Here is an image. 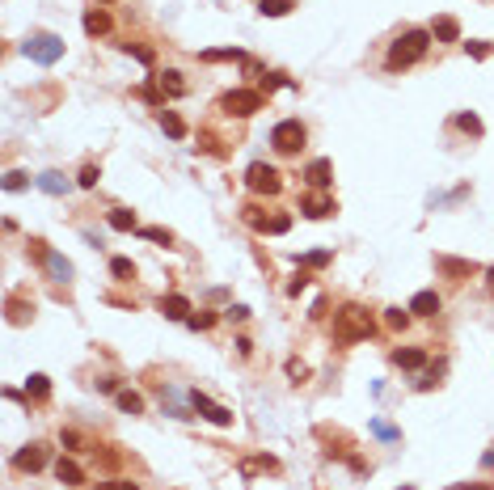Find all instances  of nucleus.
Returning <instances> with one entry per match:
<instances>
[{
  "label": "nucleus",
  "mask_w": 494,
  "mask_h": 490,
  "mask_svg": "<svg viewBox=\"0 0 494 490\" xmlns=\"http://www.w3.org/2000/svg\"><path fill=\"white\" fill-rule=\"evenodd\" d=\"M47 393H51V381H47L42 372H34V376L25 381V398H34V402H47Z\"/></svg>",
  "instance_id": "nucleus-21"
},
{
  "label": "nucleus",
  "mask_w": 494,
  "mask_h": 490,
  "mask_svg": "<svg viewBox=\"0 0 494 490\" xmlns=\"http://www.w3.org/2000/svg\"><path fill=\"white\" fill-rule=\"evenodd\" d=\"M452 123H457L461 131H469V135H482V118H478V114H457Z\"/></svg>",
  "instance_id": "nucleus-28"
},
{
  "label": "nucleus",
  "mask_w": 494,
  "mask_h": 490,
  "mask_svg": "<svg viewBox=\"0 0 494 490\" xmlns=\"http://www.w3.org/2000/svg\"><path fill=\"white\" fill-rule=\"evenodd\" d=\"M220 106H224L228 114H237V118H249V114L262 110V93H258V89H233V93H224Z\"/></svg>",
  "instance_id": "nucleus-6"
},
{
  "label": "nucleus",
  "mask_w": 494,
  "mask_h": 490,
  "mask_svg": "<svg viewBox=\"0 0 494 490\" xmlns=\"http://www.w3.org/2000/svg\"><path fill=\"white\" fill-rule=\"evenodd\" d=\"M97 490H140L135 482H127V478H118V482H101Z\"/></svg>",
  "instance_id": "nucleus-41"
},
{
  "label": "nucleus",
  "mask_w": 494,
  "mask_h": 490,
  "mask_svg": "<svg viewBox=\"0 0 494 490\" xmlns=\"http://www.w3.org/2000/svg\"><path fill=\"white\" fill-rule=\"evenodd\" d=\"M486 288H490V296H494V267L486 271Z\"/></svg>",
  "instance_id": "nucleus-47"
},
{
  "label": "nucleus",
  "mask_w": 494,
  "mask_h": 490,
  "mask_svg": "<svg viewBox=\"0 0 494 490\" xmlns=\"http://www.w3.org/2000/svg\"><path fill=\"white\" fill-rule=\"evenodd\" d=\"M21 186H25V173H21V169H13V173L4 178V190H21Z\"/></svg>",
  "instance_id": "nucleus-38"
},
{
  "label": "nucleus",
  "mask_w": 494,
  "mask_h": 490,
  "mask_svg": "<svg viewBox=\"0 0 494 490\" xmlns=\"http://www.w3.org/2000/svg\"><path fill=\"white\" fill-rule=\"evenodd\" d=\"M85 34H89V38L110 34V13H106V8H89V13H85Z\"/></svg>",
  "instance_id": "nucleus-16"
},
{
  "label": "nucleus",
  "mask_w": 494,
  "mask_h": 490,
  "mask_svg": "<svg viewBox=\"0 0 494 490\" xmlns=\"http://www.w3.org/2000/svg\"><path fill=\"white\" fill-rule=\"evenodd\" d=\"M97 4H106V0H97Z\"/></svg>",
  "instance_id": "nucleus-50"
},
{
  "label": "nucleus",
  "mask_w": 494,
  "mask_h": 490,
  "mask_svg": "<svg viewBox=\"0 0 494 490\" xmlns=\"http://www.w3.org/2000/svg\"><path fill=\"white\" fill-rule=\"evenodd\" d=\"M42 262H47V271H51V275H55L59 283H68V279H72V262H68L63 254H55V250H47V258H42Z\"/></svg>",
  "instance_id": "nucleus-17"
},
{
  "label": "nucleus",
  "mask_w": 494,
  "mask_h": 490,
  "mask_svg": "<svg viewBox=\"0 0 494 490\" xmlns=\"http://www.w3.org/2000/svg\"><path fill=\"white\" fill-rule=\"evenodd\" d=\"M469 55H474V59H486V55H490V42H469Z\"/></svg>",
  "instance_id": "nucleus-42"
},
{
  "label": "nucleus",
  "mask_w": 494,
  "mask_h": 490,
  "mask_svg": "<svg viewBox=\"0 0 494 490\" xmlns=\"http://www.w3.org/2000/svg\"><path fill=\"white\" fill-rule=\"evenodd\" d=\"M110 228H118V233H131V228H135V212H127V207H114V212H110Z\"/></svg>",
  "instance_id": "nucleus-24"
},
{
  "label": "nucleus",
  "mask_w": 494,
  "mask_h": 490,
  "mask_svg": "<svg viewBox=\"0 0 494 490\" xmlns=\"http://www.w3.org/2000/svg\"><path fill=\"white\" fill-rule=\"evenodd\" d=\"M144 237H148V241H156V245H169V241H173V233H169V228H144Z\"/></svg>",
  "instance_id": "nucleus-34"
},
{
  "label": "nucleus",
  "mask_w": 494,
  "mask_h": 490,
  "mask_svg": "<svg viewBox=\"0 0 494 490\" xmlns=\"http://www.w3.org/2000/svg\"><path fill=\"white\" fill-rule=\"evenodd\" d=\"M59 440H63V448H80V436H76V431H63Z\"/></svg>",
  "instance_id": "nucleus-45"
},
{
  "label": "nucleus",
  "mask_w": 494,
  "mask_h": 490,
  "mask_svg": "<svg viewBox=\"0 0 494 490\" xmlns=\"http://www.w3.org/2000/svg\"><path fill=\"white\" fill-rule=\"evenodd\" d=\"M190 410H194L199 419H207V423H216V427H228V423H233V410H224V406H216V402H211L207 393H199V389L190 393Z\"/></svg>",
  "instance_id": "nucleus-7"
},
{
  "label": "nucleus",
  "mask_w": 494,
  "mask_h": 490,
  "mask_svg": "<svg viewBox=\"0 0 494 490\" xmlns=\"http://www.w3.org/2000/svg\"><path fill=\"white\" fill-rule=\"evenodd\" d=\"M110 275L114 279H135V262L131 258H110Z\"/></svg>",
  "instance_id": "nucleus-26"
},
{
  "label": "nucleus",
  "mask_w": 494,
  "mask_h": 490,
  "mask_svg": "<svg viewBox=\"0 0 494 490\" xmlns=\"http://www.w3.org/2000/svg\"><path fill=\"white\" fill-rule=\"evenodd\" d=\"M97 178H101V169H97V165H85V169H80V178H76V182H80V186H85V190H89V186H97Z\"/></svg>",
  "instance_id": "nucleus-31"
},
{
  "label": "nucleus",
  "mask_w": 494,
  "mask_h": 490,
  "mask_svg": "<svg viewBox=\"0 0 494 490\" xmlns=\"http://www.w3.org/2000/svg\"><path fill=\"white\" fill-rule=\"evenodd\" d=\"M211 321H216V313H190V317H186V326H190V330H207Z\"/></svg>",
  "instance_id": "nucleus-32"
},
{
  "label": "nucleus",
  "mask_w": 494,
  "mask_h": 490,
  "mask_svg": "<svg viewBox=\"0 0 494 490\" xmlns=\"http://www.w3.org/2000/svg\"><path fill=\"white\" fill-rule=\"evenodd\" d=\"M402 490H414V486H402Z\"/></svg>",
  "instance_id": "nucleus-49"
},
{
  "label": "nucleus",
  "mask_w": 494,
  "mask_h": 490,
  "mask_svg": "<svg viewBox=\"0 0 494 490\" xmlns=\"http://www.w3.org/2000/svg\"><path fill=\"white\" fill-rule=\"evenodd\" d=\"M330 173H334V165H330L326 157H317V161H309V169H304V178H309V186H317V190H326V186L334 182Z\"/></svg>",
  "instance_id": "nucleus-10"
},
{
  "label": "nucleus",
  "mask_w": 494,
  "mask_h": 490,
  "mask_svg": "<svg viewBox=\"0 0 494 490\" xmlns=\"http://www.w3.org/2000/svg\"><path fill=\"white\" fill-rule=\"evenodd\" d=\"M245 186H249L254 195H279V190H283V173H279L275 165H266V161H254V165L245 169Z\"/></svg>",
  "instance_id": "nucleus-3"
},
{
  "label": "nucleus",
  "mask_w": 494,
  "mask_h": 490,
  "mask_svg": "<svg viewBox=\"0 0 494 490\" xmlns=\"http://www.w3.org/2000/svg\"><path fill=\"white\" fill-rule=\"evenodd\" d=\"M304 288H309V275H304V271H300V275H296V279H292V283H288V292H292V296H300V292H304Z\"/></svg>",
  "instance_id": "nucleus-40"
},
{
  "label": "nucleus",
  "mask_w": 494,
  "mask_h": 490,
  "mask_svg": "<svg viewBox=\"0 0 494 490\" xmlns=\"http://www.w3.org/2000/svg\"><path fill=\"white\" fill-rule=\"evenodd\" d=\"M13 465H17L21 474H38V470L47 465V444H25V448L13 457Z\"/></svg>",
  "instance_id": "nucleus-8"
},
{
  "label": "nucleus",
  "mask_w": 494,
  "mask_h": 490,
  "mask_svg": "<svg viewBox=\"0 0 494 490\" xmlns=\"http://www.w3.org/2000/svg\"><path fill=\"white\" fill-rule=\"evenodd\" d=\"M271 144H275V152H283V157L300 152V148H304V123H300V118H283V123H275Z\"/></svg>",
  "instance_id": "nucleus-4"
},
{
  "label": "nucleus",
  "mask_w": 494,
  "mask_h": 490,
  "mask_svg": "<svg viewBox=\"0 0 494 490\" xmlns=\"http://www.w3.org/2000/svg\"><path fill=\"white\" fill-rule=\"evenodd\" d=\"M440 309H444V300L436 292H414V300H410V313L414 317H436Z\"/></svg>",
  "instance_id": "nucleus-13"
},
{
  "label": "nucleus",
  "mask_w": 494,
  "mask_h": 490,
  "mask_svg": "<svg viewBox=\"0 0 494 490\" xmlns=\"http://www.w3.org/2000/svg\"><path fill=\"white\" fill-rule=\"evenodd\" d=\"M161 313H165V317H173V321H186L194 309H190V300H186V296L169 292V296H161Z\"/></svg>",
  "instance_id": "nucleus-12"
},
{
  "label": "nucleus",
  "mask_w": 494,
  "mask_h": 490,
  "mask_svg": "<svg viewBox=\"0 0 494 490\" xmlns=\"http://www.w3.org/2000/svg\"><path fill=\"white\" fill-rule=\"evenodd\" d=\"M288 228H292V216H271V224H266V233H275V237L288 233Z\"/></svg>",
  "instance_id": "nucleus-33"
},
{
  "label": "nucleus",
  "mask_w": 494,
  "mask_h": 490,
  "mask_svg": "<svg viewBox=\"0 0 494 490\" xmlns=\"http://www.w3.org/2000/svg\"><path fill=\"white\" fill-rule=\"evenodd\" d=\"M203 59H241L237 47H224V51H203Z\"/></svg>",
  "instance_id": "nucleus-35"
},
{
  "label": "nucleus",
  "mask_w": 494,
  "mask_h": 490,
  "mask_svg": "<svg viewBox=\"0 0 494 490\" xmlns=\"http://www.w3.org/2000/svg\"><path fill=\"white\" fill-rule=\"evenodd\" d=\"M156 80H161V89H165L169 97H182V93H186V80H182V72H173V68H169V72H161Z\"/></svg>",
  "instance_id": "nucleus-19"
},
{
  "label": "nucleus",
  "mask_w": 494,
  "mask_h": 490,
  "mask_svg": "<svg viewBox=\"0 0 494 490\" xmlns=\"http://www.w3.org/2000/svg\"><path fill=\"white\" fill-rule=\"evenodd\" d=\"M123 51H127V55H135L140 63H152V51H148V47H131V42H127Z\"/></svg>",
  "instance_id": "nucleus-37"
},
{
  "label": "nucleus",
  "mask_w": 494,
  "mask_h": 490,
  "mask_svg": "<svg viewBox=\"0 0 494 490\" xmlns=\"http://www.w3.org/2000/svg\"><path fill=\"white\" fill-rule=\"evenodd\" d=\"M34 63H42V68H51L59 55H63V38H55V34H34V38H25V47H21Z\"/></svg>",
  "instance_id": "nucleus-5"
},
{
  "label": "nucleus",
  "mask_w": 494,
  "mask_h": 490,
  "mask_svg": "<svg viewBox=\"0 0 494 490\" xmlns=\"http://www.w3.org/2000/svg\"><path fill=\"white\" fill-rule=\"evenodd\" d=\"M385 321H389L393 330H406V326H410V309H389V313H385Z\"/></svg>",
  "instance_id": "nucleus-29"
},
{
  "label": "nucleus",
  "mask_w": 494,
  "mask_h": 490,
  "mask_svg": "<svg viewBox=\"0 0 494 490\" xmlns=\"http://www.w3.org/2000/svg\"><path fill=\"white\" fill-rule=\"evenodd\" d=\"M372 334H376V321H372V313L364 305H342L334 313V338L338 343H364Z\"/></svg>",
  "instance_id": "nucleus-1"
},
{
  "label": "nucleus",
  "mask_w": 494,
  "mask_h": 490,
  "mask_svg": "<svg viewBox=\"0 0 494 490\" xmlns=\"http://www.w3.org/2000/svg\"><path fill=\"white\" fill-rule=\"evenodd\" d=\"M300 262H304V267H326V262H330V250H317V254H304Z\"/></svg>",
  "instance_id": "nucleus-36"
},
{
  "label": "nucleus",
  "mask_w": 494,
  "mask_h": 490,
  "mask_svg": "<svg viewBox=\"0 0 494 490\" xmlns=\"http://www.w3.org/2000/svg\"><path fill=\"white\" fill-rule=\"evenodd\" d=\"M97 389H101V393H118V381H114V376H101Z\"/></svg>",
  "instance_id": "nucleus-44"
},
{
  "label": "nucleus",
  "mask_w": 494,
  "mask_h": 490,
  "mask_svg": "<svg viewBox=\"0 0 494 490\" xmlns=\"http://www.w3.org/2000/svg\"><path fill=\"white\" fill-rule=\"evenodd\" d=\"M431 38H440V42H457V38H461V25H457V17H440V21L431 25Z\"/></svg>",
  "instance_id": "nucleus-18"
},
{
  "label": "nucleus",
  "mask_w": 494,
  "mask_h": 490,
  "mask_svg": "<svg viewBox=\"0 0 494 490\" xmlns=\"http://www.w3.org/2000/svg\"><path fill=\"white\" fill-rule=\"evenodd\" d=\"M288 376H292V381H304V376H309V368H304L300 360H288Z\"/></svg>",
  "instance_id": "nucleus-39"
},
{
  "label": "nucleus",
  "mask_w": 494,
  "mask_h": 490,
  "mask_svg": "<svg viewBox=\"0 0 494 490\" xmlns=\"http://www.w3.org/2000/svg\"><path fill=\"white\" fill-rule=\"evenodd\" d=\"M38 186H42L47 195H63V190H68V178H63V173H42Z\"/></svg>",
  "instance_id": "nucleus-25"
},
{
  "label": "nucleus",
  "mask_w": 494,
  "mask_h": 490,
  "mask_svg": "<svg viewBox=\"0 0 494 490\" xmlns=\"http://www.w3.org/2000/svg\"><path fill=\"white\" fill-rule=\"evenodd\" d=\"M457 490H490V486H482V482H469V486H457Z\"/></svg>",
  "instance_id": "nucleus-48"
},
{
  "label": "nucleus",
  "mask_w": 494,
  "mask_h": 490,
  "mask_svg": "<svg viewBox=\"0 0 494 490\" xmlns=\"http://www.w3.org/2000/svg\"><path fill=\"white\" fill-rule=\"evenodd\" d=\"M114 398H118V410H123V415H140V410H144V398H140L135 389H118Z\"/></svg>",
  "instance_id": "nucleus-22"
},
{
  "label": "nucleus",
  "mask_w": 494,
  "mask_h": 490,
  "mask_svg": "<svg viewBox=\"0 0 494 490\" xmlns=\"http://www.w3.org/2000/svg\"><path fill=\"white\" fill-rule=\"evenodd\" d=\"M436 271H440V275H448V279H469L478 267H474L469 258H436Z\"/></svg>",
  "instance_id": "nucleus-9"
},
{
  "label": "nucleus",
  "mask_w": 494,
  "mask_h": 490,
  "mask_svg": "<svg viewBox=\"0 0 494 490\" xmlns=\"http://www.w3.org/2000/svg\"><path fill=\"white\" fill-rule=\"evenodd\" d=\"M275 470H279L275 457H249V461H241V474H275Z\"/></svg>",
  "instance_id": "nucleus-23"
},
{
  "label": "nucleus",
  "mask_w": 494,
  "mask_h": 490,
  "mask_svg": "<svg viewBox=\"0 0 494 490\" xmlns=\"http://www.w3.org/2000/svg\"><path fill=\"white\" fill-rule=\"evenodd\" d=\"M288 8H292V0H262V4H258L262 17H283Z\"/></svg>",
  "instance_id": "nucleus-27"
},
{
  "label": "nucleus",
  "mask_w": 494,
  "mask_h": 490,
  "mask_svg": "<svg viewBox=\"0 0 494 490\" xmlns=\"http://www.w3.org/2000/svg\"><path fill=\"white\" fill-rule=\"evenodd\" d=\"M482 465H486V470H494V448L486 453V457H482Z\"/></svg>",
  "instance_id": "nucleus-46"
},
{
  "label": "nucleus",
  "mask_w": 494,
  "mask_h": 490,
  "mask_svg": "<svg viewBox=\"0 0 494 490\" xmlns=\"http://www.w3.org/2000/svg\"><path fill=\"white\" fill-rule=\"evenodd\" d=\"M161 131H165L169 140H182V135H186V123H182L173 110H161Z\"/></svg>",
  "instance_id": "nucleus-20"
},
{
  "label": "nucleus",
  "mask_w": 494,
  "mask_h": 490,
  "mask_svg": "<svg viewBox=\"0 0 494 490\" xmlns=\"http://www.w3.org/2000/svg\"><path fill=\"white\" fill-rule=\"evenodd\" d=\"M393 364L414 372V368H423V364H427V351H423V347H397V351H393Z\"/></svg>",
  "instance_id": "nucleus-15"
},
{
  "label": "nucleus",
  "mask_w": 494,
  "mask_h": 490,
  "mask_svg": "<svg viewBox=\"0 0 494 490\" xmlns=\"http://www.w3.org/2000/svg\"><path fill=\"white\" fill-rule=\"evenodd\" d=\"M245 317H249V309H245V305H233V309H228V321H245Z\"/></svg>",
  "instance_id": "nucleus-43"
},
{
  "label": "nucleus",
  "mask_w": 494,
  "mask_h": 490,
  "mask_svg": "<svg viewBox=\"0 0 494 490\" xmlns=\"http://www.w3.org/2000/svg\"><path fill=\"white\" fill-rule=\"evenodd\" d=\"M55 478H59L63 486H85V470H80L72 457H59V461H55Z\"/></svg>",
  "instance_id": "nucleus-14"
},
{
  "label": "nucleus",
  "mask_w": 494,
  "mask_h": 490,
  "mask_svg": "<svg viewBox=\"0 0 494 490\" xmlns=\"http://www.w3.org/2000/svg\"><path fill=\"white\" fill-rule=\"evenodd\" d=\"M372 436H381V440H397L402 431H397L393 423H385V419H376V423H372Z\"/></svg>",
  "instance_id": "nucleus-30"
},
{
  "label": "nucleus",
  "mask_w": 494,
  "mask_h": 490,
  "mask_svg": "<svg viewBox=\"0 0 494 490\" xmlns=\"http://www.w3.org/2000/svg\"><path fill=\"white\" fill-rule=\"evenodd\" d=\"M427 47H431V34H427V30H406V34H402V38L389 47L385 68H389V72H402V68L419 63V59L427 55Z\"/></svg>",
  "instance_id": "nucleus-2"
},
{
  "label": "nucleus",
  "mask_w": 494,
  "mask_h": 490,
  "mask_svg": "<svg viewBox=\"0 0 494 490\" xmlns=\"http://www.w3.org/2000/svg\"><path fill=\"white\" fill-rule=\"evenodd\" d=\"M300 212H304V216H313V220H326V216H334L338 207H334V199H330V195H309V199L300 203Z\"/></svg>",
  "instance_id": "nucleus-11"
}]
</instances>
